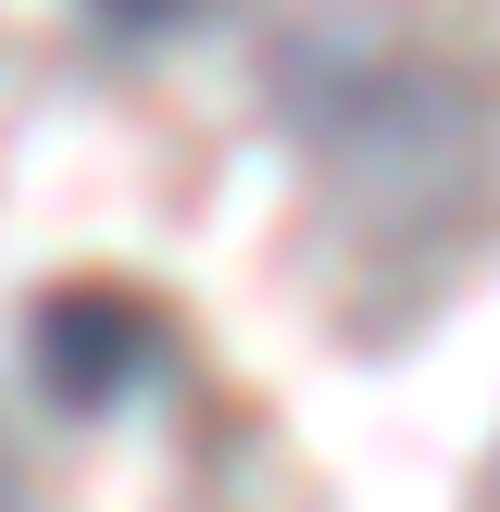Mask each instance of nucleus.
I'll use <instances>...</instances> for the list:
<instances>
[{"label":"nucleus","instance_id":"nucleus-2","mask_svg":"<svg viewBox=\"0 0 500 512\" xmlns=\"http://www.w3.org/2000/svg\"><path fill=\"white\" fill-rule=\"evenodd\" d=\"M75 13L100 25V38H125V50H150V38H188L213 0H75Z\"/></svg>","mask_w":500,"mask_h":512},{"label":"nucleus","instance_id":"nucleus-1","mask_svg":"<svg viewBox=\"0 0 500 512\" xmlns=\"http://www.w3.org/2000/svg\"><path fill=\"white\" fill-rule=\"evenodd\" d=\"M163 363H175V325H163V300L125 288V275H63V288L25 300V388H38L50 413H75V425L125 413Z\"/></svg>","mask_w":500,"mask_h":512}]
</instances>
